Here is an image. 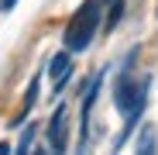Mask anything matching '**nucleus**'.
<instances>
[{"label":"nucleus","mask_w":158,"mask_h":155,"mask_svg":"<svg viewBox=\"0 0 158 155\" xmlns=\"http://www.w3.org/2000/svg\"><path fill=\"white\" fill-rule=\"evenodd\" d=\"M148 86H151V76H141V80H134V76H131V69L120 72V80H117V93H114V103H117V110L127 117V124H124V135L117 138V148L127 141L131 131H134V124H138V117H141V110H144V103H148Z\"/></svg>","instance_id":"nucleus-1"},{"label":"nucleus","mask_w":158,"mask_h":155,"mask_svg":"<svg viewBox=\"0 0 158 155\" xmlns=\"http://www.w3.org/2000/svg\"><path fill=\"white\" fill-rule=\"evenodd\" d=\"M65 138H69V110L55 107V114L48 121V148L52 152H65Z\"/></svg>","instance_id":"nucleus-3"},{"label":"nucleus","mask_w":158,"mask_h":155,"mask_svg":"<svg viewBox=\"0 0 158 155\" xmlns=\"http://www.w3.org/2000/svg\"><path fill=\"white\" fill-rule=\"evenodd\" d=\"M151 148H155V127H148V131L141 135V141H138V152H144V155H148Z\"/></svg>","instance_id":"nucleus-7"},{"label":"nucleus","mask_w":158,"mask_h":155,"mask_svg":"<svg viewBox=\"0 0 158 155\" xmlns=\"http://www.w3.org/2000/svg\"><path fill=\"white\" fill-rule=\"evenodd\" d=\"M48 76L55 80V90L65 86V80L72 76V52H69V48L59 52V55H52V62H48Z\"/></svg>","instance_id":"nucleus-4"},{"label":"nucleus","mask_w":158,"mask_h":155,"mask_svg":"<svg viewBox=\"0 0 158 155\" xmlns=\"http://www.w3.org/2000/svg\"><path fill=\"white\" fill-rule=\"evenodd\" d=\"M31 138H35V127H24V135H21V141H17V152H28Z\"/></svg>","instance_id":"nucleus-8"},{"label":"nucleus","mask_w":158,"mask_h":155,"mask_svg":"<svg viewBox=\"0 0 158 155\" xmlns=\"http://www.w3.org/2000/svg\"><path fill=\"white\" fill-rule=\"evenodd\" d=\"M100 11H103L100 0H86V4L72 14L69 28H65V38H62L69 52L89 48V41H93V35H96V28H100Z\"/></svg>","instance_id":"nucleus-2"},{"label":"nucleus","mask_w":158,"mask_h":155,"mask_svg":"<svg viewBox=\"0 0 158 155\" xmlns=\"http://www.w3.org/2000/svg\"><path fill=\"white\" fill-rule=\"evenodd\" d=\"M14 4H17V0H0V11L7 14V11H14Z\"/></svg>","instance_id":"nucleus-9"},{"label":"nucleus","mask_w":158,"mask_h":155,"mask_svg":"<svg viewBox=\"0 0 158 155\" xmlns=\"http://www.w3.org/2000/svg\"><path fill=\"white\" fill-rule=\"evenodd\" d=\"M100 83H103V72H96L93 80L86 83V93H83V138H79V145H86V135H89V110H93V103H96Z\"/></svg>","instance_id":"nucleus-5"},{"label":"nucleus","mask_w":158,"mask_h":155,"mask_svg":"<svg viewBox=\"0 0 158 155\" xmlns=\"http://www.w3.org/2000/svg\"><path fill=\"white\" fill-rule=\"evenodd\" d=\"M120 14H124V0H114V4H110V14H107V28H117Z\"/></svg>","instance_id":"nucleus-6"},{"label":"nucleus","mask_w":158,"mask_h":155,"mask_svg":"<svg viewBox=\"0 0 158 155\" xmlns=\"http://www.w3.org/2000/svg\"><path fill=\"white\" fill-rule=\"evenodd\" d=\"M100 4H114V0H100Z\"/></svg>","instance_id":"nucleus-10"}]
</instances>
